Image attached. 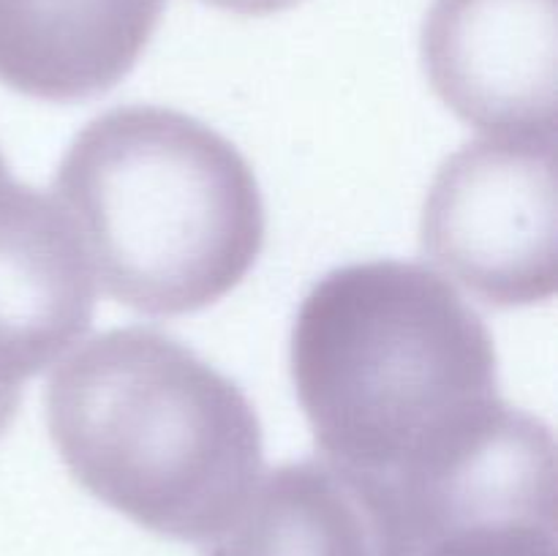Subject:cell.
<instances>
[{
  "mask_svg": "<svg viewBox=\"0 0 558 556\" xmlns=\"http://www.w3.org/2000/svg\"><path fill=\"white\" fill-rule=\"evenodd\" d=\"M207 556H412L390 480L327 456L270 469Z\"/></svg>",
  "mask_w": 558,
  "mask_h": 556,
  "instance_id": "cell-7",
  "label": "cell"
},
{
  "mask_svg": "<svg viewBox=\"0 0 558 556\" xmlns=\"http://www.w3.org/2000/svg\"><path fill=\"white\" fill-rule=\"evenodd\" d=\"M412 556H558L556 505H501L439 518Z\"/></svg>",
  "mask_w": 558,
  "mask_h": 556,
  "instance_id": "cell-9",
  "label": "cell"
},
{
  "mask_svg": "<svg viewBox=\"0 0 558 556\" xmlns=\"http://www.w3.org/2000/svg\"><path fill=\"white\" fill-rule=\"evenodd\" d=\"M167 0H0V82L20 96L80 104L123 82Z\"/></svg>",
  "mask_w": 558,
  "mask_h": 556,
  "instance_id": "cell-8",
  "label": "cell"
},
{
  "mask_svg": "<svg viewBox=\"0 0 558 556\" xmlns=\"http://www.w3.org/2000/svg\"><path fill=\"white\" fill-rule=\"evenodd\" d=\"M96 276L58 200L0 156V387L22 390L93 325Z\"/></svg>",
  "mask_w": 558,
  "mask_h": 556,
  "instance_id": "cell-6",
  "label": "cell"
},
{
  "mask_svg": "<svg viewBox=\"0 0 558 556\" xmlns=\"http://www.w3.org/2000/svg\"><path fill=\"white\" fill-rule=\"evenodd\" d=\"M104 292L180 316L232 292L265 245V200L243 153L191 114L129 104L93 118L52 180Z\"/></svg>",
  "mask_w": 558,
  "mask_h": 556,
  "instance_id": "cell-3",
  "label": "cell"
},
{
  "mask_svg": "<svg viewBox=\"0 0 558 556\" xmlns=\"http://www.w3.org/2000/svg\"><path fill=\"white\" fill-rule=\"evenodd\" d=\"M47 428L71 478L142 529L216 543L262 478L254 403L194 349L114 327L49 376Z\"/></svg>",
  "mask_w": 558,
  "mask_h": 556,
  "instance_id": "cell-2",
  "label": "cell"
},
{
  "mask_svg": "<svg viewBox=\"0 0 558 556\" xmlns=\"http://www.w3.org/2000/svg\"><path fill=\"white\" fill-rule=\"evenodd\" d=\"M202 3L216 5L221 11H232V14L240 16H267L292 9V5L303 3V0H202Z\"/></svg>",
  "mask_w": 558,
  "mask_h": 556,
  "instance_id": "cell-10",
  "label": "cell"
},
{
  "mask_svg": "<svg viewBox=\"0 0 558 556\" xmlns=\"http://www.w3.org/2000/svg\"><path fill=\"white\" fill-rule=\"evenodd\" d=\"M20 401H22L20 392L3 390V387H0V436L5 434L9 423L14 420L16 409H20Z\"/></svg>",
  "mask_w": 558,
  "mask_h": 556,
  "instance_id": "cell-11",
  "label": "cell"
},
{
  "mask_svg": "<svg viewBox=\"0 0 558 556\" xmlns=\"http://www.w3.org/2000/svg\"><path fill=\"white\" fill-rule=\"evenodd\" d=\"M423 254L494 309L548 303L558 278L556 140H485L436 172L420 221Z\"/></svg>",
  "mask_w": 558,
  "mask_h": 556,
  "instance_id": "cell-4",
  "label": "cell"
},
{
  "mask_svg": "<svg viewBox=\"0 0 558 556\" xmlns=\"http://www.w3.org/2000/svg\"><path fill=\"white\" fill-rule=\"evenodd\" d=\"M289 365L322 452L390 483L456 456L507 403L483 316L414 262L322 276L294 316Z\"/></svg>",
  "mask_w": 558,
  "mask_h": 556,
  "instance_id": "cell-1",
  "label": "cell"
},
{
  "mask_svg": "<svg viewBox=\"0 0 558 556\" xmlns=\"http://www.w3.org/2000/svg\"><path fill=\"white\" fill-rule=\"evenodd\" d=\"M423 65L436 96L501 140H556L558 0H434Z\"/></svg>",
  "mask_w": 558,
  "mask_h": 556,
  "instance_id": "cell-5",
  "label": "cell"
}]
</instances>
